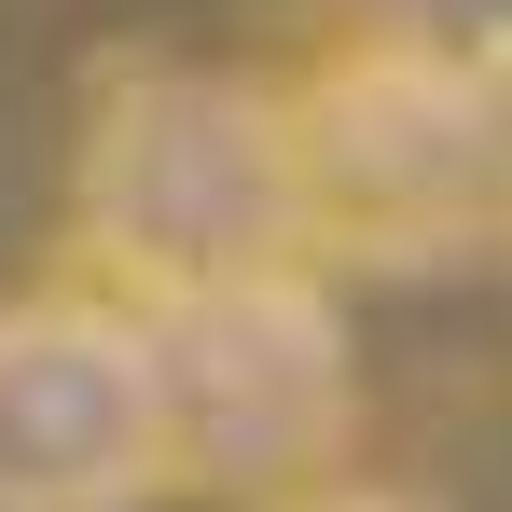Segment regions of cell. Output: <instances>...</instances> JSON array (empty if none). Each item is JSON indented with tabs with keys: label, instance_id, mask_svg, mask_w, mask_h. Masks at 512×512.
I'll return each mask as SVG.
<instances>
[{
	"label": "cell",
	"instance_id": "obj_2",
	"mask_svg": "<svg viewBox=\"0 0 512 512\" xmlns=\"http://www.w3.org/2000/svg\"><path fill=\"white\" fill-rule=\"evenodd\" d=\"M305 263H443L512 222V97L443 42H346L277 97Z\"/></svg>",
	"mask_w": 512,
	"mask_h": 512
},
{
	"label": "cell",
	"instance_id": "obj_1",
	"mask_svg": "<svg viewBox=\"0 0 512 512\" xmlns=\"http://www.w3.org/2000/svg\"><path fill=\"white\" fill-rule=\"evenodd\" d=\"M70 222L111 305H180L305 263V194H291V111L250 70H139L97 97Z\"/></svg>",
	"mask_w": 512,
	"mask_h": 512
},
{
	"label": "cell",
	"instance_id": "obj_4",
	"mask_svg": "<svg viewBox=\"0 0 512 512\" xmlns=\"http://www.w3.org/2000/svg\"><path fill=\"white\" fill-rule=\"evenodd\" d=\"M139 499H153L139 305L111 291L0 305V512H139Z\"/></svg>",
	"mask_w": 512,
	"mask_h": 512
},
{
	"label": "cell",
	"instance_id": "obj_5",
	"mask_svg": "<svg viewBox=\"0 0 512 512\" xmlns=\"http://www.w3.org/2000/svg\"><path fill=\"white\" fill-rule=\"evenodd\" d=\"M263 512H429V499H402V485H291V499H263Z\"/></svg>",
	"mask_w": 512,
	"mask_h": 512
},
{
	"label": "cell",
	"instance_id": "obj_3",
	"mask_svg": "<svg viewBox=\"0 0 512 512\" xmlns=\"http://www.w3.org/2000/svg\"><path fill=\"white\" fill-rule=\"evenodd\" d=\"M139 374H153V485L194 499H291L333 485L346 429H360V374H346V319L305 263L236 277V291H180L139 305Z\"/></svg>",
	"mask_w": 512,
	"mask_h": 512
}]
</instances>
